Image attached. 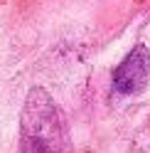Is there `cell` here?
<instances>
[{
  "instance_id": "1",
  "label": "cell",
  "mask_w": 150,
  "mask_h": 153,
  "mask_svg": "<svg viewBox=\"0 0 150 153\" xmlns=\"http://www.w3.org/2000/svg\"><path fill=\"white\" fill-rule=\"evenodd\" d=\"M20 153H74L67 119L52 94L32 87L20 114Z\"/></svg>"
},
{
  "instance_id": "2",
  "label": "cell",
  "mask_w": 150,
  "mask_h": 153,
  "mask_svg": "<svg viewBox=\"0 0 150 153\" xmlns=\"http://www.w3.org/2000/svg\"><path fill=\"white\" fill-rule=\"evenodd\" d=\"M148 84H150V50L148 45L138 42L113 69V91L121 97H138L148 89Z\"/></svg>"
}]
</instances>
